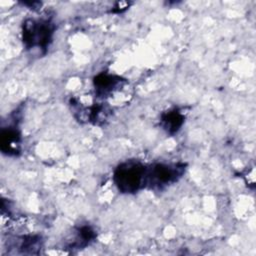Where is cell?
<instances>
[{
	"mask_svg": "<svg viewBox=\"0 0 256 256\" xmlns=\"http://www.w3.org/2000/svg\"><path fill=\"white\" fill-rule=\"evenodd\" d=\"M148 168L139 161L128 160L119 164L113 174L114 183L123 194H133L147 184Z\"/></svg>",
	"mask_w": 256,
	"mask_h": 256,
	"instance_id": "obj_1",
	"label": "cell"
},
{
	"mask_svg": "<svg viewBox=\"0 0 256 256\" xmlns=\"http://www.w3.org/2000/svg\"><path fill=\"white\" fill-rule=\"evenodd\" d=\"M41 247V237L39 236H24L21 237V243L19 245V249L22 253H30L35 254Z\"/></svg>",
	"mask_w": 256,
	"mask_h": 256,
	"instance_id": "obj_9",
	"label": "cell"
},
{
	"mask_svg": "<svg viewBox=\"0 0 256 256\" xmlns=\"http://www.w3.org/2000/svg\"><path fill=\"white\" fill-rule=\"evenodd\" d=\"M184 163H157L147 170V184L150 189L159 191L177 182L185 173Z\"/></svg>",
	"mask_w": 256,
	"mask_h": 256,
	"instance_id": "obj_3",
	"label": "cell"
},
{
	"mask_svg": "<svg viewBox=\"0 0 256 256\" xmlns=\"http://www.w3.org/2000/svg\"><path fill=\"white\" fill-rule=\"evenodd\" d=\"M185 116L178 108L163 112L160 117V125L169 135L176 134L183 126Z\"/></svg>",
	"mask_w": 256,
	"mask_h": 256,
	"instance_id": "obj_6",
	"label": "cell"
},
{
	"mask_svg": "<svg viewBox=\"0 0 256 256\" xmlns=\"http://www.w3.org/2000/svg\"><path fill=\"white\" fill-rule=\"evenodd\" d=\"M123 81L124 80L120 76L102 72L94 77L93 84L95 87L96 94L99 97H104L105 95L114 91Z\"/></svg>",
	"mask_w": 256,
	"mask_h": 256,
	"instance_id": "obj_5",
	"label": "cell"
},
{
	"mask_svg": "<svg viewBox=\"0 0 256 256\" xmlns=\"http://www.w3.org/2000/svg\"><path fill=\"white\" fill-rule=\"evenodd\" d=\"M55 26L48 19L28 18L22 25V41L26 49L47 51L52 42Z\"/></svg>",
	"mask_w": 256,
	"mask_h": 256,
	"instance_id": "obj_2",
	"label": "cell"
},
{
	"mask_svg": "<svg viewBox=\"0 0 256 256\" xmlns=\"http://www.w3.org/2000/svg\"><path fill=\"white\" fill-rule=\"evenodd\" d=\"M0 149L3 154L16 156L21 151V133L16 124L3 127L0 133Z\"/></svg>",
	"mask_w": 256,
	"mask_h": 256,
	"instance_id": "obj_4",
	"label": "cell"
},
{
	"mask_svg": "<svg viewBox=\"0 0 256 256\" xmlns=\"http://www.w3.org/2000/svg\"><path fill=\"white\" fill-rule=\"evenodd\" d=\"M77 234L75 237V241L72 242L70 247L72 248H82L89 245L96 238V233L94 229L89 225H83L77 228Z\"/></svg>",
	"mask_w": 256,
	"mask_h": 256,
	"instance_id": "obj_7",
	"label": "cell"
},
{
	"mask_svg": "<svg viewBox=\"0 0 256 256\" xmlns=\"http://www.w3.org/2000/svg\"><path fill=\"white\" fill-rule=\"evenodd\" d=\"M111 110L103 104H95L89 109V121L95 125L105 123L110 116Z\"/></svg>",
	"mask_w": 256,
	"mask_h": 256,
	"instance_id": "obj_8",
	"label": "cell"
}]
</instances>
